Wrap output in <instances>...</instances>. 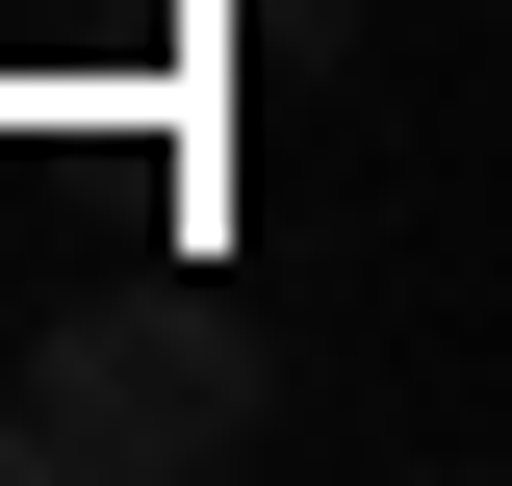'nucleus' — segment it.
Wrapping results in <instances>:
<instances>
[{
    "label": "nucleus",
    "instance_id": "3",
    "mask_svg": "<svg viewBox=\"0 0 512 486\" xmlns=\"http://www.w3.org/2000/svg\"><path fill=\"white\" fill-rule=\"evenodd\" d=\"M0 461H26V384H0Z\"/></svg>",
    "mask_w": 512,
    "mask_h": 486
},
{
    "label": "nucleus",
    "instance_id": "1",
    "mask_svg": "<svg viewBox=\"0 0 512 486\" xmlns=\"http://www.w3.org/2000/svg\"><path fill=\"white\" fill-rule=\"evenodd\" d=\"M26 461L52 486H205V461H256V307L231 282H77L26 333Z\"/></svg>",
    "mask_w": 512,
    "mask_h": 486
},
{
    "label": "nucleus",
    "instance_id": "2",
    "mask_svg": "<svg viewBox=\"0 0 512 486\" xmlns=\"http://www.w3.org/2000/svg\"><path fill=\"white\" fill-rule=\"evenodd\" d=\"M256 26H282V52H333V26H359V0H256Z\"/></svg>",
    "mask_w": 512,
    "mask_h": 486
}]
</instances>
